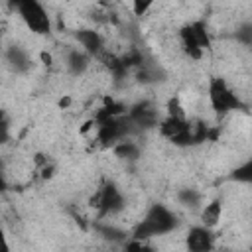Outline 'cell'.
I'll return each instance as SVG.
<instances>
[{"label":"cell","instance_id":"5b68a950","mask_svg":"<svg viewBox=\"0 0 252 252\" xmlns=\"http://www.w3.org/2000/svg\"><path fill=\"white\" fill-rule=\"evenodd\" d=\"M209 102L217 114H226L230 110H244L238 94L228 87L222 77H213L209 83Z\"/></svg>","mask_w":252,"mask_h":252},{"label":"cell","instance_id":"4fadbf2b","mask_svg":"<svg viewBox=\"0 0 252 252\" xmlns=\"http://www.w3.org/2000/svg\"><path fill=\"white\" fill-rule=\"evenodd\" d=\"M114 152L118 158H128V159H136L138 158V146L132 144V142H126V140H120L116 146H114Z\"/></svg>","mask_w":252,"mask_h":252},{"label":"cell","instance_id":"ba28073f","mask_svg":"<svg viewBox=\"0 0 252 252\" xmlns=\"http://www.w3.org/2000/svg\"><path fill=\"white\" fill-rule=\"evenodd\" d=\"M185 244L191 252H207L215 246V236L211 232L209 226L201 224V226H191L185 238Z\"/></svg>","mask_w":252,"mask_h":252},{"label":"cell","instance_id":"277c9868","mask_svg":"<svg viewBox=\"0 0 252 252\" xmlns=\"http://www.w3.org/2000/svg\"><path fill=\"white\" fill-rule=\"evenodd\" d=\"M179 39L185 55L189 59L199 61L205 53V49H211V37L203 22H191L179 30Z\"/></svg>","mask_w":252,"mask_h":252},{"label":"cell","instance_id":"5bb4252c","mask_svg":"<svg viewBox=\"0 0 252 252\" xmlns=\"http://www.w3.org/2000/svg\"><path fill=\"white\" fill-rule=\"evenodd\" d=\"M8 59H10V63L16 67V69H24L30 61H28V57L18 49V47H12L10 49V53H8Z\"/></svg>","mask_w":252,"mask_h":252},{"label":"cell","instance_id":"6da1fadb","mask_svg":"<svg viewBox=\"0 0 252 252\" xmlns=\"http://www.w3.org/2000/svg\"><path fill=\"white\" fill-rule=\"evenodd\" d=\"M177 226V217L163 205H152L148 209V213L144 215V219L136 224L134 232H132V238H138V240H148L152 236H161V234H167L171 232L173 228Z\"/></svg>","mask_w":252,"mask_h":252},{"label":"cell","instance_id":"7c38bea8","mask_svg":"<svg viewBox=\"0 0 252 252\" xmlns=\"http://www.w3.org/2000/svg\"><path fill=\"white\" fill-rule=\"evenodd\" d=\"M232 181H240V183H250L252 185V158L248 161H244L242 165H238L232 173H230Z\"/></svg>","mask_w":252,"mask_h":252},{"label":"cell","instance_id":"7a4b0ae2","mask_svg":"<svg viewBox=\"0 0 252 252\" xmlns=\"http://www.w3.org/2000/svg\"><path fill=\"white\" fill-rule=\"evenodd\" d=\"M10 2L18 10V16L22 18V22L26 24V28L30 32H33L37 35L49 33L51 20L39 0H10Z\"/></svg>","mask_w":252,"mask_h":252},{"label":"cell","instance_id":"8fae6325","mask_svg":"<svg viewBox=\"0 0 252 252\" xmlns=\"http://www.w3.org/2000/svg\"><path fill=\"white\" fill-rule=\"evenodd\" d=\"M87 65H89V53H85V51H71L69 53L67 67H69L71 73L79 75V73H83L87 69Z\"/></svg>","mask_w":252,"mask_h":252},{"label":"cell","instance_id":"2e32d148","mask_svg":"<svg viewBox=\"0 0 252 252\" xmlns=\"http://www.w3.org/2000/svg\"><path fill=\"white\" fill-rule=\"evenodd\" d=\"M156 0H132V10L136 16H144L152 6H154Z\"/></svg>","mask_w":252,"mask_h":252},{"label":"cell","instance_id":"9c48e42d","mask_svg":"<svg viewBox=\"0 0 252 252\" xmlns=\"http://www.w3.org/2000/svg\"><path fill=\"white\" fill-rule=\"evenodd\" d=\"M77 41L81 43V47H83V51L85 53H89V55H100L104 49V41H102V37H100V33L98 32H94V30H79L77 32Z\"/></svg>","mask_w":252,"mask_h":252},{"label":"cell","instance_id":"52a82bcc","mask_svg":"<svg viewBox=\"0 0 252 252\" xmlns=\"http://www.w3.org/2000/svg\"><path fill=\"white\" fill-rule=\"evenodd\" d=\"M128 120L134 124V126H140V128H152V126H159V116H158V110L152 102L144 100V102H138L130 114H128Z\"/></svg>","mask_w":252,"mask_h":252},{"label":"cell","instance_id":"30bf717a","mask_svg":"<svg viewBox=\"0 0 252 252\" xmlns=\"http://www.w3.org/2000/svg\"><path fill=\"white\" fill-rule=\"evenodd\" d=\"M220 215H222V203H220V199H213L201 211V222L209 228H215L220 222Z\"/></svg>","mask_w":252,"mask_h":252},{"label":"cell","instance_id":"3957f363","mask_svg":"<svg viewBox=\"0 0 252 252\" xmlns=\"http://www.w3.org/2000/svg\"><path fill=\"white\" fill-rule=\"evenodd\" d=\"M89 205L91 209H94L98 213V219L102 217H110V215H116L120 213L126 203H124V195L120 193V189L110 183V181H104L98 189H94V193L91 195L89 199Z\"/></svg>","mask_w":252,"mask_h":252},{"label":"cell","instance_id":"9a60e30c","mask_svg":"<svg viewBox=\"0 0 252 252\" xmlns=\"http://www.w3.org/2000/svg\"><path fill=\"white\" fill-rule=\"evenodd\" d=\"M167 116H175V118H185V110H183V106H181V102H179V98H169V102H167Z\"/></svg>","mask_w":252,"mask_h":252},{"label":"cell","instance_id":"e0dca14e","mask_svg":"<svg viewBox=\"0 0 252 252\" xmlns=\"http://www.w3.org/2000/svg\"><path fill=\"white\" fill-rule=\"evenodd\" d=\"M179 199H181L187 207H189V205H191V207H197V205H199V195H197L193 189H183V191L179 193Z\"/></svg>","mask_w":252,"mask_h":252},{"label":"cell","instance_id":"8992f818","mask_svg":"<svg viewBox=\"0 0 252 252\" xmlns=\"http://www.w3.org/2000/svg\"><path fill=\"white\" fill-rule=\"evenodd\" d=\"M159 134L175 146H191L193 144L191 128H189L187 118L165 116L163 120H159Z\"/></svg>","mask_w":252,"mask_h":252}]
</instances>
